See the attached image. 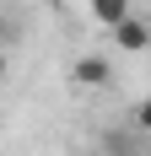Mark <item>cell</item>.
<instances>
[{"label":"cell","mask_w":151,"mask_h":156,"mask_svg":"<svg viewBox=\"0 0 151 156\" xmlns=\"http://www.w3.org/2000/svg\"><path fill=\"white\" fill-rule=\"evenodd\" d=\"M113 43H119L124 54H146L151 48V22L146 16H130L124 27H113Z\"/></svg>","instance_id":"7a4b0ae2"},{"label":"cell","mask_w":151,"mask_h":156,"mask_svg":"<svg viewBox=\"0 0 151 156\" xmlns=\"http://www.w3.org/2000/svg\"><path fill=\"white\" fill-rule=\"evenodd\" d=\"M130 124H135L140 135H151V97H140L135 108H130Z\"/></svg>","instance_id":"277c9868"},{"label":"cell","mask_w":151,"mask_h":156,"mask_svg":"<svg viewBox=\"0 0 151 156\" xmlns=\"http://www.w3.org/2000/svg\"><path fill=\"white\" fill-rule=\"evenodd\" d=\"M70 81H76V86H87V92L108 86V81H113V65H108V54H76V65H70Z\"/></svg>","instance_id":"6da1fadb"},{"label":"cell","mask_w":151,"mask_h":156,"mask_svg":"<svg viewBox=\"0 0 151 156\" xmlns=\"http://www.w3.org/2000/svg\"><path fill=\"white\" fill-rule=\"evenodd\" d=\"M103 145H108V156H135V145L124 140V135H108V140H103Z\"/></svg>","instance_id":"5b68a950"},{"label":"cell","mask_w":151,"mask_h":156,"mask_svg":"<svg viewBox=\"0 0 151 156\" xmlns=\"http://www.w3.org/2000/svg\"><path fill=\"white\" fill-rule=\"evenodd\" d=\"M87 16L113 32V27H124V22L135 16V5H130V0H87Z\"/></svg>","instance_id":"3957f363"}]
</instances>
